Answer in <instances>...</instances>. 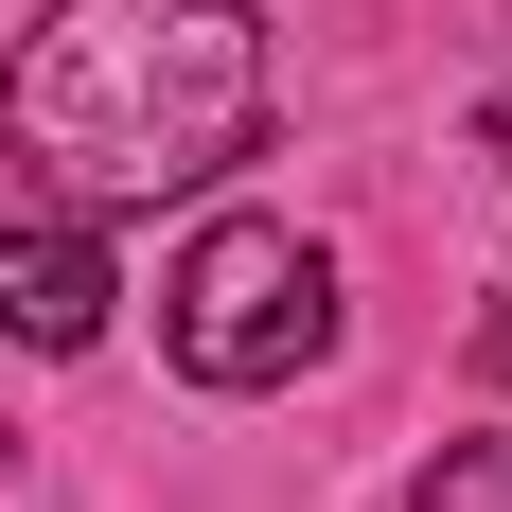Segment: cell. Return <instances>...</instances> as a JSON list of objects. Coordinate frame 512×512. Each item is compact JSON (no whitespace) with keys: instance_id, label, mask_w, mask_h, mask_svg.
<instances>
[{"instance_id":"cell-1","label":"cell","mask_w":512,"mask_h":512,"mask_svg":"<svg viewBox=\"0 0 512 512\" xmlns=\"http://www.w3.org/2000/svg\"><path fill=\"white\" fill-rule=\"evenodd\" d=\"M0 142L71 212L212 195L265 142V18L248 0H53L0 71Z\"/></svg>"},{"instance_id":"cell-2","label":"cell","mask_w":512,"mask_h":512,"mask_svg":"<svg viewBox=\"0 0 512 512\" xmlns=\"http://www.w3.org/2000/svg\"><path fill=\"white\" fill-rule=\"evenodd\" d=\"M159 336H177L195 389H283V371L336 354V248L283 230V212H212L159 283Z\"/></svg>"},{"instance_id":"cell-3","label":"cell","mask_w":512,"mask_h":512,"mask_svg":"<svg viewBox=\"0 0 512 512\" xmlns=\"http://www.w3.org/2000/svg\"><path fill=\"white\" fill-rule=\"evenodd\" d=\"M106 212H36V230H0V354H89L106 336Z\"/></svg>"},{"instance_id":"cell-4","label":"cell","mask_w":512,"mask_h":512,"mask_svg":"<svg viewBox=\"0 0 512 512\" xmlns=\"http://www.w3.org/2000/svg\"><path fill=\"white\" fill-rule=\"evenodd\" d=\"M424 512H512V442H460V460H424Z\"/></svg>"},{"instance_id":"cell-5","label":"cell","mask_w":512,"mask_h":512,"mask_svg":"<svg viewBox=\"0 0 512 512\" xmlns=\"http://www.w3.org/2000/svg\"><path fill=\"white\" fill-rule=\"evenodd\" d=\"M477 371L512 389V265H495V318H477Z\"/></svg>"},{"instance_id":"cell-6","label":"cell","mask_w":512,"mask_h":512,"mask_svg":"<svg viewBox=\"0 0 512 512\" xmlns=\"http://www.w3.org/2000/svg\"><path fill=\"white\" fill-rule=\"evenodd\" d=\"M477 159H495V177H512V89H495V106H477Z\"/></svg>"}]
</instances>
